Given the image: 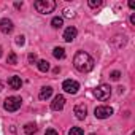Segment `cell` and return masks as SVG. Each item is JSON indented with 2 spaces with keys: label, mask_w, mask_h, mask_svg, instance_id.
I'll return each mask as SVG.
<instances>
[{
  "label": "cell",
  "mask_w": 135,
  "mask_h": 135,
  "mask_svg": "<svg viewBox=\"0 0 135 135\" xmlns=\"http://www.w3.org/2000/svg\"><path fill=\"white\" fill-rule=\"evenodd\" d=\"M73 65H75V69L81 73H88L94 69V59L84 52V51H78L73 57Z\"/></svg>",
  "instance_id": "1"
},
{
  "label": "cell",
  "mask_w": 135,
  "mask_h": 135,
  "mask_svg": "<svg viewBox=\"0 0 135 135\" xmlns=\"http://www.w3.org/2000/svg\"><path fill=\"white\" fill-rule=\"evenodd\" d=\"M35 10L41 15H48V13H52L54 8H56V2L54 0H37L33 3Z\"/></svg>",
  "instance_id": "2"
},
{
  "label": "cell",
  "mask_w": 135,
  "mask_h": 135,
  "mask_svg": "<svg viewBox=\"0 0 135 135\" xmlns=\"http://www.w3.org/2000/svg\"><path fill=\"white\" fill-rule=\"evenodd\" d=\"M110 95H111V88H110L108 84H100V86H97V88L94 89V97H95L97 100H100V102L108 100Z\"/></svg>",
  "instance_id": "3"
},
{
  "label": "cell",
  "mask_w": 135,
  "mask_h": 135,
  "mask_svg": "<svg viewBox=\"0 0 135 135\" xmlns=\"http://www.w3.org/2000/svg\"><path fill=\"white\" fill-rule=\"evenodd\" d=\"M21 105H22V100H21V97H16V95H13V97H8V99L5 100V103H3V108H5L7 111L13 113V111H18V110L21 108Z\"/></svg>",
  "instance_id": "4"
},
{
  "label": "cell",
  "mask_w": 135,
  "mask_h": 135,
  "mask_svg": "<svg viewBox=\"0 0 135 135\" xmlns=\"http://www.w3.org/2000/svg\"><path fill=\"white\" fill-rule=\"evenodd\" d=\"M62 89H64L65 92H69V94H76L78 89H80V84H78V81H75V80H65V81L62 83Z\"/></svg>",
  "instance_id": "5"
},
{
  "label": "cell",
  "mask_w": 135,
  "mask_h": 135,
  "mask_svg": "<svg viewBox=\"0 0 135 135\" xmlns=\"http://www.w3.org/2000/svg\"><path fill=\"white\" fill-rule=\"evenodd\" d=\"M94 114H95V118H99V119H107V118H110L111 114H113V108L111 107H97L95 110H94Z\"/></svg>",
  "instance_id": "6"
},
{
  "label": "cell",
  "mask_w": 135,
  "mask_h": 135,
  "mask_svg": "<svg viewBox=\"0 0 135 135\" xmlns=\"http://www.w3.org/2000/svg\"><path fill=\"white\" fill-rule=\"evenodd\" d=\"M13 29H15V26H13V21L11 19L3 18L2 21H0V30H2L3 33H11Z\"/></svg>",
  "instance_id": "7"
},
{
  "label": "cell",
  "mask_w": 135,
  "mask_h": 135,
  "mask_svg": "<svg viewBox=\"0 0 135 135\" xmlns=\"http://www.w3.org/2000/svg\"><path fill=\"white\" fill-rule=\"evenodd\" d=\"M64 105H65V97H64V95H56L54 100L51 102V108H52L54 111H60V110L64 108Z\"/></svg>",
  "instance_id": "8"
},
{
  "label": "cell",
  "mask_w": 135,
  "mask_h": 135,
  "mask_svg": "<svg viewBox=\"0 0 135 135\" xmlns=\"http://www.w3.org/2000/svg\"><path fill=\"white\" fill-rule=\"evenodd\" d=\"M76 33H78L76 27H73V26L67 27V29H65V32H64V40L70 43V41H73V40L76 38Z\"/></svg>",
  "instance_id": "9"
},
{
  "label": "cell",
  "mask_w": 135,
  "mask_h": 135,
  "mask_svg": "<svg viewBox=\"0 0 135 135\" xmlns=\"http://www.w3.org/2000/svg\"><path fill=\"white\" fill-rule=\"evenodd\" d=\"M75 116L78 118V119H84L86 118V114H88V108H86V105L84 103H78V105H75Z\"/></svg>",
  "instance_id": "10"
},
{
  "label": "cell",
  "mask_w": 135,
  "mask_h": 135,
  "mask_svg": "<svg viewBox=\"0 0 135 135\" xmlns=\"http://www.w3.org/2000/svg\"><path fill=\"white\" fill-rule=\"evenodd\" d=\"M8 86H10V89H13V91H18V89H21V86H22V80L19 78V76H10V80H8Z\"/></svg>",
  "instance_id": "11"
},
{
  "label": "cell",
  "mask_w": 135,
  "mask_h": 135,
  "mask_svg": "<svg viewBox=\"0 0 135 135\" xmlns=\"http://www.w3.org/2000/svg\"><path fill=\"white\" fill-rule=\"evenodd\" d=\"M51 95H52V88H49V86H45V88H41V89H40L38 99H40V100H48Z\"/></svg>",
  "instance_id": "12"
},
{
  "label": "cell",
  "mask_w": 135,
  "mask_h": 135,
  "mask_svg": "<svg viewBox=\"0 0 135 135\" xmlns=\"http://www.w3.org/2000/svg\"><path fill=\"white\" fill-rule=\"evenodd\" d=\"M37 130H38V127L33 122H29V124L24 126V133L26 135H33V133H37Z\"/></svg>",
  "instance_id": "13"
},
{
  "label": "cell",
  "mask_w": 135,
  "mask_h": 135,
  "mask_svg": "<svg viewBox=\"0 0 135 135\" xmlns=\"http://www.w3.org/2000/svg\"><path fill=\"white\" fill-rule=\"evenodd\" d=\"M37 67H38L40 72L45 73V72L49 70V62H48V60H38V62H37Z\"/></svg>",
  "instance_id": "14"
},
{
  "label": "cell",
  "mask_w": 135,
  "mask_h": 135,
  "mask_svg": "<svg viewBox=\"0 0 135 135\" xmlns=\"http://www.w3.org/2000/svg\"><path fill=\"white\" fill-rule=\"evenodd\" d=\"M52 54H54L56 59H64V57H65V49L60 48V46H57V48L52 49Z\"/></svg>",
  "instance_id": "15"
},
{
  "label": "cell",
  "mask_w": 135,
  "mask_h": 135,
  "mask_svg": "<svg viewBox=\"0 0 135 135\" xmlns=\"http://www.w3.org/2000/svg\"><path fill=\"white\" fill-rule=\"evenodd\" d=\"M51 26H52L54 29H60V27L64 26V19H62V18H59V16H56V18H52Z\"/></svg>",
  "instance_id": "16"
},
{
  "label": "cell",
  "mask_w": 135,
  "mask_h": 135,
  "mask_svg": "<svg viewBox=\"0 0 135 135\" xmlns=\"http://www.w3.org/2000/svg\"><path fill=\"white\" fill-rule=\"evenodd\" d=\"M69 135H84V132H83L81 127H72L70 132H69Z\"/></svg>",
  "instance_id": "17"
},
{
  "label": "cell",
  "mask_w": 135,
  "mask_h": 135,
  "mask_svg": "<svg viewBox=\"0 0 135 135\" xmlns=\"http://www.w3.org/2000/svg\"><path fill=\"white\" fill-rule=\"evenodd\" d=\"M7 62H8L10 65H15V64L18 62V57H16V54H15V52H10V54H8V59H7Z\"/></svg>",
  "instance_id": "18"
},
{
  "label": "cell",
  "mask_w": 135,
  "mask_h": 135,
  "mask_svg": "<svg viewBox=\"0 0 135 135\" xmlns=\"http://www.w3.org/2000/svg\"><path fill=\"white\" fill-rule=\"evenodd\" d=\"M88 5L91 8H99V7H102V0H89Z\"/></svg>",
  "instance_id": "19"
},
{
  "label": "cell",
  "mask_w": 135,
  "mask_h": 135,
  "mask_svg": "<svg viewBox=\"0 0 135 135\" xmlns=\"http://www.w3.org/2000/svg\"><path fill=\"white\" fill-rule=\"evenodd\" d=\"M16 43H18L19 46H24V43H26V37H24V35H18V37H16Z\"/></svg>",
  "instance_id": "20"
},
{
  "label": "cell",
  "mask_w": 135,
  "mask_h": 135,
  "mask_svg": "<svg viewBox=\"0 0 135 135\" xmlns=\"http://www.w3.org/2000/svg\"><path fill=\"white\" fill-rule=\"evenodd\" d=\"M27 59H29V64H37V54L30 52V54L27 56Z\"/></svg>",
  "instance_id": "21"
},
{
  "label": "cell",
  "mask_w": 135,
  "mask_h": 135,
  "mask_svg": "<svg viewBox=\"0 0 135 135\" xmlns=\"http://www.w3.org/2000/svg\"><path fill=\"white\" fill-rule=\"evenodd\" d=\"M45 135H59V132H57L56 129H52V127H49V129H46V132H45Z\"/></svg>",
  "instance_id": "22"
},
{
  "label": "cell",
  "mask_w": 135,
  "mask_h": 135,
  "mask_svg": "<svg viewBox=\"0 0 135 135\" xmlns=\"http://www.w3.org/2000/svg\"><path fill=\"white\" fill-rule=\"evenodd\" d=\"M110 76H111V80H114V81H118V80L121 78V73H119V72H113V73H111Z\"/></svg>",
  "instance_id": "23"
},
{
  "label": "cell",
  "mask_w": 135,
  "mask_h": 135,
  "mask_svg": "<svg viewBox=\"0 0 135 135\" xmlns=\"http://www.w3.org/2000/svg\"><path fill=\"white\" fill-rule=\"evenodd\" d=\"M73 16H75V13H73V11L65 10V18H73Z\"/></svg>",
  "instance_id": "24"
},
{
  "label": "cell",
  "mask_w": 135,
  "mask_h": 135,
  "mask_svg": "<svg viewBox=\"0 0 135 135\" xmlns=\"http://www.w3.org/2000/svg\"><path fill=\"white\" fill-rule=\"evenodd\" d=\"M129 8L133 10V8H135V2H132V0H130V2H129Z\"/></svg>",
  "instance_id": "25"
},
{
  "label": "cell",
  "mask_w": 135,
  "mask_h": 135,
  "mask_svg": "<svg viewBox=\"0 0 135 135\" xmlns=\"http://www.w3.org/2000/svg\"><path fill=\"white\" fill-rule=\"evenodd\" d=\"M15 7H16V8H21V7H22V2H16Z\"/></svg>",
  "instance_id": "26"
},
{
  "label": "cell",
  "mask_w": 135,
  "mask_h": 135,
  "mask_svg": "<svg viewBox=\"0 0 135 135\" xmlns=\"http://www.w3.org/2000/svg\"><path fill=\"white\" fill-rule=\"evenodd\" d=\"M130 22H132V24H135V15H132V16H130Z\"/></svg>",
  "instance_id": "27"
},
{
  "label": "cell",
  "mask_w": 135,
  "mask_h": 135,
  "mask_svg": "<svg viewBox=\"0 0 135 135\" xmlns=\"http://www.w3.org/2000/svg\"><path fill=\"white\" fill-rule=\"evenodd\" d=\"M2 88H3V84H2V81H0V91H2Z\"/></svg>",
  "instance_id": "28"
},
{
  "label": "cell",
  "mask_w": 135,
  "mask_h": 135,
  "mask_svg": "<svg viewBox=\"0 0 135 135\" xmlns=\"http://www.w3.org/2000/svg\"><path fill=\"white\" fill-rule=\"evenodd\" d=\"M0 56H2V46H0Z\"/></svg>",
  "instance_id": "29"
},
{
  "label": "cell",
  "mask_w": 135,
  "mask_h": 135,
  "mask_svg": "<svg viewBox=\"0 0 135 135\" xmlns=\"http://www.w3.org/2000/svg\"><path fill=\"white\" fill-rule=\"evenodd\" d=\"M91 135H95V133H91Z\"/></svg>",
  "instance_id": "30"
}]
</instances>
